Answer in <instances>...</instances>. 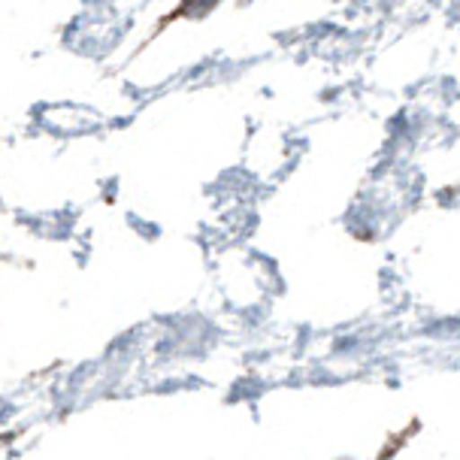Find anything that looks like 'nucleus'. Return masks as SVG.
Returning <instances> with one entry per match:
<instances>
[]
</instances>
